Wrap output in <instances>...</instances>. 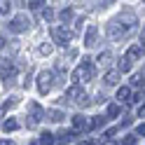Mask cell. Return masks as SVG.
Returning <instances> with one entry per match:
<instances>
[{
	"instance_id": "obj_1",
	"label": "cell",
	"mask_w": 145,
	"mask_h": 145,
	"mask_svg": "<svg viewBox=\"0 0 145 145\" xmlns=\"http://www.w3.org/2000/svg\"><path fill=\"white\" fill-rule=\"evenodd\" d=\"M94 77H96V68H94V61L91 59H84L77 66V70L72 72V80H75V82H91Z\"/></svg>"
},
{
	"instance_id": "obj_2",
	"label": "cell",
	"mask_w": 145,
	"mask_h": 145,
	"mask_svg": "<svg viewBox=\"0 0 145 145\" xmlns=\"http://www.w3.org/2000/svg\"><path fill=\"white\" fill-rule=\"evenodd\" d=\"M52 40H54V44H66L72 40V33L66 28V26H52Z\"/></svg>"
},
{
	"instance_id": "obj_3",
	"label": "cell",
	"mask_w": 145,
	"mask_h": 145,
	"mask_svg": "<svg viewBox=\"0 0 145 145\" xmlns=\"http://www.w3.org/2000/svg\"><path fill=\"white\" fill-rule=\"evenodd\" d=\"M66 98H68V101H72V103H77V105H87V103H89V98H87V94H84V89H80V84L68 87Z\"/></svg>"
},
{
	"instance_id": "obj_4",
	"label": "cell",
	"mask_w": 145,
	"mask_h": 145,
	"mask_svg": "<svg viewBox=\"0 0 145 145\" xmlns=\"http://www.w3.org/2000/svg\"><path fill=\"white\" fill-rule=\"evenodd\" d=\"M42 117H44L42 105L35 103V101H31V103H28V124H31V126H38V124L42 122Z\"/></svg>"
},
{
	"instance_id": "obj_5",
	"label": "cell",
	"mask_w": 145,
	"mask_h": 145,
	"mask_svg": "<svg viewBox=\"0 0 145 145\" xmlns=\"http://www.w3.org/2000/svg\"><path fill=\"white\" fill-rule=\"evenodd\" d=\"M52 87H54V72H49V70L40 72L38 75V91L40 94H49Z\"/></svg>"
},
{
	"instance_id": "obj_6",
	"label": "cell",
	"mask_w": 145,
	"mask_h": 145,
	"mask_svg": "<svg viewBox=\"0 0 145 145\" xmlns=\"http://www.w3.org/2000/svg\"><path fill=\"white\" fill-rule=\"evenodd\" d=\"M126 31H129V26H126L122 19L120 21H110V26H108V38L110 40H120Z\"/></svg>"
},
{
	"instance_id": "obj_7",
	"label": "cell",
	"mask_w": 145,
	"mask_h": 145,
	"mask_svg": "<svg viewBox=\"0 0 145 145\" xmlns=\"http://www.w3.org/2000/svg\"><path fill=\"white\" fill-rule=\"evenodd\" d=\"M7 26H10L12 33H24V31H28L31 21H28V16H26V14H19V16H14V19L7 24Z\"/></svg>"
},
{
	"instance_id": "obj_8",
	"label": "cell",
	"mask_w": 145,
	"mask_h": 145,
	"mask_svg": "<svg viewBox=\"0 0 145 145\" xmlns=\"http://www.w3.org/2000/svg\"><path fill=\"white\" fill-rule=\"evenodd\" d=\"M14 72H16V66H14L10 59H3V61H0V77H3V80L14 77Z\"/></svg>"
},
{
	"instance_id": "obj_9",
	"label": "cell",
	"mask_w": 145,
	"mask_h": 145,
	"mask_svg": "<svg viewBox=\"0 0 145 145\" xmlns=\"http://www.w3.org/2000/svg\"><path fill=\"white\" fill-rule=\"evenodd\" d=\"M96 40H98V28L96 26H89L87 33H84V47H94Z\"/></svg>"
},
{
	"instance_id": "obj_10",
	"label": "cell",
	"mask_w": 145,
	"mask_h": 145,
	"mask_svg": "<svg viewBox=\"0 0 145 145\" xmlns=\"http://www.w3.org/2000/svg\"><path fill=\"white\" fill-rule=\"evenodd\" d=\"M87 129H89L87 117H82V115H75V117H72V131H75V133H80V131H87Z\"/></svg>"
},
{
	"instance_id": "obj_11",
	"label": "cell",
	"mask_w": 145,
	"mask_h": 145,
	"mask_svg": "<svg viewBox=\"0 0 145 145\" xmlns=\"http://www.w3.org/2000/svg\"><path fill=\"white\" fill-rule=\"evenodd\" d=\"M140 56H143V44H131V47H129V52H126V56H124V59L133 63V61H138Z\"/></svg>"
},
{
	"instance_id": "obj_12",
	"label": "cell",
	"mask_w": 145,
	"mask_h": 145,
	"mask_svg": "<svg viewBox=\"0 0 145 145\" xmlns=\"http://www.w3.org/2000/svg\"><path fill=\"white\" fill-rule=\"evenodd\" d=\"M117 82H120V70H110V72H105V77H103V84H105V87H115Z\"/></svg>"
},
{
	"instance_id": "obj_13",
	"label": "cell",
	"mask_w": 145,
	"mask_h": 145,
	"mask_svg": "<svg viewBox=\"0 0 145 145\" xmlns=\"http://www.w3.org/2000/svg\"><path fill=\"white\" fill-rule=\"evenodd\" d=\"M98 63H101L103 68H110L112 66V54L110 52H101L98 54Z\"/></svg>"
},
{
	"instance_id": "obj_14",
	"label": "cell",
	"mask_w": 145,
	"mask_h": 145,
	"mask_svg": "<svg viewBox=\"0 0 145 145\" xmlns=\"http://www.w3.org/2000/svg\"><path fill=\"white\" fill-rule=\"evenodd\" d=\"M16 129H19V122H16L14 117H10V120H5V122H3V131L10 133V131H16Z\"/></svg>"
},
{
	"instance_id": "obj_15",
	"label": "cell",
	"mask_w": 145,
	"mask_h": 145,
	"mask_svg": "<svg viewBox=\"0 0 145 145\" xmlns=\"http://www.w3.org/2000/svg\"><path fill=\"white\" fill-rule=\"evenodd\" d=\"M131 98V89L129 87H120L117 89V101H129Z\"/></svg>"
},
{
	"instance_id": "obj_16",
	"label": "cell",
	"mask_w": 145,
	"mask_h": 145,
	"mask_svg": "<svg viewBox=\"0 0 145 145\" xmlns=\"http://www.w3.org/2000/svg\"><path fill=\"white\" fill-rule=\"evenodd\" d=\"M44 115H47V117H49L52 122H61V120H66V115H63L61 110H47Z\"/></svg>"
},
{
	"instance_id": "obj_17",
	"label": "cell",
	"mask_w": 145,
	"mask_h": 145,
	"mask_svg": "<svg viewBox=\"0 0 145 145\" xmlns=\"http://www.w3.org/2000/svg\"><path fill=\"white\" fill-rule=\"evenodd\" d=\"M52 52H54V44H49V42H42V44H40V49H38L40 56H49Z\"/></svg>"
},
{
	"instance_id": "obj_18",
	"label": "cell",
	"mask_w": 145,
	"mask_h": 145,
	"mask_svg": "<svg viewBox=\"0 0 145 145\" xmlns=\"http://www.w3.org/2000/svg\"><path fill=\"white\" fill-rule=\"evenodd\" d=\"M54 143H56V140H54V136H52V133L44 131V133L40 136V145H54Z\"/></svg>"
},
{
	"instance_id": "obj_19",
	"label": "cell",
	"mask_w": 145,
	"mask_h": 145,
	"mask_svg": "<svg viewBox=\"0 0 145 145\" xmlns=\"http://www.w3.org/2000/svg\"><path fill=\"white\" fill-rule=\"evenodd\" d=\"M14 105H16V98H7V101H5V105L0 108V117H3L7 110H10V108H14Z\"/></svg>"
},
{
	"instance_id": "obj_20",
	"label": "cell",
	"mask_w": 145,
	"mask_h": 145,
	"mask_svg": "<svg viewBox=\"0 0 145 145\" xmlns=\"http://www.w3.org/2000/svg\"><path fill=\"white\" fill-rule=\"evenodd\" d=\"M59 16H61V21H63V24H68V21L72 19V10H70V7H66V10H61Z\"/></svg>"
},
{
	"instance_id": "obj_21",
	"label": "cell",
	"mask_w": 145,
	"mask_h": 145,
	"mask_svg": "<svg viewBox=\"0 0 145 145\" xmlns=\"http://www.w3.org/2000/svg\"><path fill=\"white\" fill-rule=\"evenodd\" d=\"M131 66H133L131 61H126V59H122V61H120V72H129V70H131Z\"/></svg>"
},
{
	"instance_id": "obj_22",
	"label": "cell",
	"mask_w": 145,
	"mask_h": 145,
	"mask_svg": "<svg viewBox=\"0 0 145 145\" xmlns=\"http://www.w3.org/2000/svg\"><path fill=\"white\" fill-rule=\"evenodd\" d=\"M105 120L103 117H91V122H89V129H98V126H101Z\"/></svg>"
},
{
	"instance_id": "obj_23",
	"label": "cell",
	"mask_w": 145,
	"mask_h": 145,
	"mask_svg": "<svg viewBox=\"0 0 145 145\" xmlns=\"http://www.w3.org/2000/svg\"><path fill=\"white\" fill-rule=\"evenodd\" d=\"M117 115H120V105H108V117H117Z\"/></svg>"
},
{
	"instance_id": "obj_24",
	"label": "cell",
	"mask_w": 145,
	"mask_h": 145,
	"mask_svg": "<svg viewBox=\"0 0 145 145\" xmlns=\"http://www.w3.org/2000/svg\"><path fill=\"white\" fill-rule=\"evenodd\" d=\"M44 0H26V5H28V10H35V7H42Z\"/></svg>"
},
{
	"instance_id": "obj_25",
	"label": "cell",
	"mask_w": 145,
	"mask_h": 145,
	"mask_svg": "<svg viewBox=\"0 0 145 145\" xmlns=\"http://www.w3.org/2000/svg\"><path fill=\"white\" fill-rule=\"evenodd\" d=\"M10 12V0H0V14H7Z\"/></svg>"
},
{
	"instance_id": "obj_26",
	"label": "cell",
	"mask_w": 145,
	"mask_h": 145,
	"mask_svg": "<svg viewBox=\"0 0 145 145\" xmlns=\"http://www.w3.org/2000/svg\"><path fill=\"white\" fill-rule=\"evenodd\" d=\"M122 143H124V145H136V136H131V133H129V136H124Z\"/></svg>"
},
{
	"instance_id": "obj_27",
	"label": "cell",
	"mask_w": 145,
	"mask_h": 145,
	"mask_svg": "<svg viewBox=\"0 0 145 145\" xmlns=\"http://www.w3.org/2000/svg\"><path fill=\"white\" fill-rule=\"evenodd\" d=\"M131 82H133L136 87H140V89H143V72H140V75H133V80H131Z\"/></svg>"
},
{
	"instance_id": "obj_28",
	"label": "cell",
	"mask_w": 145,
	"mask_h": 145,
	"mask_svg": "<svg viewBox=\"0 0 145 145\" xmlns=\"http://www.w3.org/2000/svg\"><path fill=\"white\" fill-rule=\"evenodd\" d=\"M42 16H44L47 21H52V19H54V12H52L49 7H47V10H42Z\"/></svg>"
},
{
	"instance_id": "obj_29",
	"label": "cell",
	"mask_w": 145,
	"mask_h": 145,
	"mask_svg": "<svg viewBox=\"0 0 145 145\" xmlns=\"http://www.w3.org/2000/svg\"><path fill=\"white\" fill-rule=\"evenodd\" d=\"M138 101H143V91H140V94H136L131 101H126V103H138Z\"/></svg>"
},
{
	"instance_id": "obj_30",
	"label": "cell",
	"mask_w": 145,
	"mask_h": 145,
	"mask_svg": "<svg viewBox=\"0 0 145 145\" xmlns=\"http://www.w3.org/2000/svg\"><path fill=\"white\" fill-rule=\"evenodd\" d=\"M5 44H7V40L3 38V35H0V52H3V49H5Z\"/></svg>"
},
{
	"instance_id": "obj_31",
	"label": "cell",
	"mask_w": 145,
	"mask_h": 145,
	"mask_svg": "<svg viewBox=\"0 0 145 145\" xmlns=\"http://www.w3.org/2000/svg\"><path fill=\"white\" fill-rule=\"evenodd\" d=\"M101 145H117L115 140H105V143H101Z\"/></svg>"
},
{
	"instance_id": "obj_32",
	"label": "cell",
	"mask_w": 145,
	"mask_h": 145,
	"mask_svg": "<svg viewBox=\"0 0 145 145\" xmlns=\"http://www.w3.org/2000/svg\"><path fill=\"white\" fill-rule=\"evenodd\" d=\"M0 145H14L12 140H3V143H0Z\"/></svg>"
},
{
	"instance_id": "obj_33",
	"label": "cell",
	"mask_w": 145,
	"mask_h": 145,
	"mask_svg": "<svg viewBox=\"0 0 145 145\" xmlns=\"http://www.w3.org/2000/svg\"><path fill=\"white\" fill-rule=\"evenodd\" d=\"M80 145H94V143L91 140H84V143H80Z\"/></svg>"
}]
</instances>
